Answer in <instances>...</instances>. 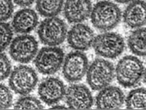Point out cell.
Here are the masks:
<instances>
[{
    "mask_svg": "<svg viewBox=\"0 0 146 110\" xmlns=\"http://www.w3.org/2000/svg\"><path fill=\"white\" fill-rule=\"evenodd\" d=\"M124 102V93L117 86H108L100 90L96 97V106L99 109H119Z\"/></svg>",
    "mask_w": 146,
    "mask_h": 110,
    "instance_id": "4fadbf2b",
    "label": "cell"
},
{
    "mask_svg": "<svg viewBox=\"0 0 146 110\" xmlns=\"http://www.w3.org/2000/svg\"><path fill=\"white\" fill-rule=\"evenodd\" d=\"M68 107L72 109H88L94 103L91 91L83 84L70 85L65 92Z\"/></svg>",
    "mask_w": 146,
    "mask_h": 110,
    "instance_id": "30bf717a",
    "label": "cell"
},
{
    "mask_svg": "<svg viewBox=\"0 0 146 110\" xmlns=\"http://www.w3.org/2000/svg\"><path fill=\"white\" fill-rule=\"evenodd\" d=\"M86 74L90 87L94 90H100L109 86L113 80L114 67L109 61L96 59L88 67Z\"/></svg>",
    "mask_w": 146,
    "mask_h": 110,
    "instance_id": "3957f363",
    "label": "cell"
},
{
    "mask_svg": "<svg viewBox=\"0 0 146 110\" xmlns=\"http://www.w3.org/2000/svg\"><path fill=\"white\" fill-rule=\"evenodd\" d=\"M13 28L9 24L0 22V52L10 46L13 39Z\"/></svg>",
    "mask_w": 146,
    "mask_h": 110,
    "instance_id": "44dd1931",
    "label": "cell"
},
{
    "mask_svg": "<svg viewBox=\"0 0 146 110\" xmlns=\"http://www.w3.org/2000/svg\"><path fill=\"white\" fill-rule=\"evenodd\" d=\"M63 3L64 0H36V10L42 16H56L62 9Z\"/></svg>",
    "mask_w": 146,
    "mask_h": 110,
    "instance_id": "ac0fdd59",
    "label": "cell"
},
{
    "mask_svg": "<svg viewBox=\"0 0 146 110\" xmlns=\"http://www.w3.org/2000/svg\"><path fill=\"white\" fill-rule=\"evenodd\" d=\"M65 85L61 80L54 77L44 79L38 88V94L40 99L48 105L58 103L65 97Z\"/></svg>",
    "mask_w": 146,
    "mask_h": 110,
    "instance_id": "7c38bea8",
    "label": "cell"
},
{
    "mask_svg": "<svg viewBox=\"0 0 146 110\" xmlns=\"http://www.w3.org/2000/svg\"><path fill=\"white\" fill-rule=\"evenodd\" d=\"M94 39V33L91 28L81 23L73 26L67 34V40L69 45L73 49L79 51L88 50L93 46Z\"/></svg>",
    "mask_w": 146,
    "mask_h": 110,
    "instance_id": "8fae6325",
    "label": "cell"
},
{
    "mask_svg": "<svg viewBox=\"0 0 146 110\" xmlns=\"http://www.w3.org/2000/svg\"><path fill=\"white\" fill-rule=\"evenodd\" d=\"M38 24V16L35 11L25 8L15 13L12 20V28L19 33H28Z\"/></svg>",
    "mask_w": 146,
    "mask_h": 110,
    "instance_id": "2e32d148",
    "label": "cell"
},
{
    "mask_svg": "<svg viewBox=\"0 0 146 110\" xmlns=\"http://www.w3.org/2000/svg\"><path fill=\"white\" fill-rule=\"evenodd\" d=\"M115 2H118V3L121 4H125V3H129V2H131L134 0H114Z\"/></svg>",
    "mask_w": 146,
    "mask_h": 110,
    "instance_id": "484cf974",
    "label": "cell"
},
{
    "mask_svg": "<svg viewBox=\"0 0 146 110\" xmlns=\"http://www.w3.org/2000/svg\"><path fill=\"white\" fill-rule=\"evenodd\" d=\"M125 24L131 28H139L146 24V2L134 0L127 6L123 13Z\"/></svg>",
    "mask_w": 146,
    "mask_h": 110,
    "instance_id": "9a60e30c",
    "label": "cell"
},
{
    "mask_svg": "<svg viewBox=\"0 0 146 110\" xmlns=\"http://www.w3.org/2000/svg\"><path fill=\"white\" fill-rule=\"evenodd\" d=\"M11 72V64L5 54L0 52V81L5 80Z\"/></svg>",
    "mask_w": 146,
    "mask_h": 110,
    "instance_id": "cb8c5ba5",
    "label": "cell"
},
{
    "mask_svg": "<svg viewBox=\"0 0 146 110\" xmlns=\"http://www.w3.org/2000/svg\"><path fill=\"white\" fill-rule=\"evenodd\" d=\"M43 105L37 98L23 96L17 100L14 105L15 109H43Z\"/></svg>",
    "mask_w": 146,
    "mask_h": 110,
    "instance_id": "ffe728a7",
    "label": "cell"
},
{
    "mask_svg": "<svg viewBox=\"0 0 146 110\" xmlns=\"http://www.w3.org/2000/svg\"><path fill=\"white\" fill-rule=\"evenodd\" d=\"M92 5L90 0H67L64 15L70 23H81L91 16Z\"/></svg>",
    "mask_w": 146,
    "mask_h": 110,
    "instance_id": "5bb4252c",
    "label": "cell"
},
{
    "mask_svg": "<svg viewBox=\"0 0 146 110\" xmlns=\"http://www.w3.org/2000/svg\"><path fill=\"white\" fill-rule=\"evenodd\" d=\"M37 33L43 44L56 46L65 41L67 36V26L64 21L58 17H48L41 22Z\"/></svg>",
    "mask_w": 146,
    "mask_h": 110,
    "instance_id": "277c9868",
    "label": "cell"
},
{
    "mask_svg": "<svg viewBox=\"0 0 146 110\" xmlns=\"http://www.w3.org/2000/svg\"><path fill=\"white\" fill-rule=\"evenodd\" d=\"M37 52L38 42L32 36H19L10 44L9 53L11 58L22 64L30 62L35 58Z\"/></svg>",
    "mask_w": 146,
    "mask_h": 110,
    "instance_id": "ba28073f",
    "label": "cell"
},
{
    "mask_svg": "<svg viewBox=\"0 0 146 110\" xmlns=\"http://www.w3.org/2000/svg\"><path fill=\"white\" fill-rule=\"evenodd\" d=\"M128 45L134 55L146 56V28H139L132 32L128 37Z\"/></svg>",
    "mask_w": 146,
    "mask_h": 110,
    "instance_id": "e0dca14e",
    "label": "cell"
},
{
    "mask_svg": "<svg viewBox=\"0 0 146 110\" xmlns=\"http://www.w3.org/2000/svg\"><path fill=\"white\" fill-rule=\"evenodd\" d=\"M121 16V11L117 5L108 1H101L93 7L91 20L96 29L107 31L117 26Z\"/></svg>",
    "mask_w": 146,
    "mask_h": 110,
    "instance_id": "7a4b0ae2",
    "label": "cell"
},
{
    "mask_svg": "<svg viewBox=\"0 0 146 110\" xmlns=\"http://www.w3.org/2000/svg\"><path fill=\"white\" fill-rule=\"evenodd\" d=\"M64 59V52L61 48L49 46L42 48L37 53L34 64L40 73L52 75L61 68Z\"/></svg>",
    "mask_w": 146,
    "mask_h": 110,
    "instance_id": "8992f818",
    "label": "cell"
},
{
    "mask_svg": "<svg viewBox=\"0 0 146 110\" xmlns=\"http://www.w3.org/2000/svg\"><path fill=\"white\" fill-rule=\"evenodd\" d=\"M145 72L143 62L133 55L123 57L117 64L115 74L119 84L124 87H133L137 86Z\"/></svg>",
    "mask_w": 146,
    "mask_h": 110,
    "instance_id": "6da1fadb",
    "label": "cell"
},
{
    "mask_svg": "<svg viewBox=\"0 0 146 110\" xmlns=\"http://www.w3.org/2000/svg\"><path fill=\"white\" fill-rule=\"evenodd\" d=\"M13 9L12 0H0V22L9 19L13 14Z\"/></svg>",
    "mask_w": 146,
    "mask_h": 110,
    "instance_id": "603a6c76",
    "label": "cell"
},
{
    "mask_svg": "<svg viewBox=\"0 0 146 110\" xmlns=\"http://www.w3.org/2000/svg\"><path fill=\"white\" fill-rule=\"evenodd\" d=\"M93 47L97 55L106 59H115L124 51L125 41L119 34L105 33L95 37Z\"/></svg>",
    "mask_w": 146,
    "mask_h": 110,
    "instance_id": "52a82bcc",
    "label": "cell"
},
{
    "mask_svg": "<svg viewBox=\"0 0 146 110\" xmlns=\"http://www.w3.org/2000/svg\"><path fill=\"white\" fill-rule=\"evenodd\" d=\"M52 109H66V108L63 107V106H55V107H53Z\"/></svg>",
    "mask_w": 146,
    "mask_h": 110,
    "instance_id": "4316f807",
    "label": "cell"
},
{
    "mask_svg": "<svg viewBox=\"0 0 146 110\" xmlns=\"http://www.w3.org/2000/svg\"><path fill=\"white\" fill-rule=\"evenodd\" d=\"M88 60L82 52H70L63 61V75L68 81L77 82L82 79L87 73Z\"/></svg>",
    "mask_w": 146,
    "mask_h": 110,
    "instance_id": "9c48e42d",
    "label": "cell"
},
{
    "mask_svg": "<svg viewBox=\"0 0 146 110\" xmlns=\"http://www.w3.org/2000/svg\"><path fill=\"white\" fill-rule=\"evenodd\" d=\"M143 78H144L145 83V84H146V69H145V70L144 75H143Z\"/></svg>",
    "mask_w": 146,
    "mask_h": 110,
    "instance_id": "83f0119b",
    "label": "cell"
},
{
    "mask_svg": "<svg viewBox=\"0 0 146 110\" xmlns=\"http://www.w3.org/2000/svg\"><path fill=\"white\" fill-rule=\"evenodd\" d=\"M125 101L126 108L128 109H146V89L131 90Z\"/></svg>",
    "mask_w": 146,
    "mask_h": 110,
    "instance_id": "d6986e66",
    "label": "cell"
},
{
    "mask_svg": "<svg viewBox=\"0 0 146 110\" xmlns=\"http://www.w3.org/2000/svg\"><path fill=\"white\" fill-rule=\"evenodd\" d=\"M14 2L21 7H27L31 5L35 0H13Z\"/></svg>",
    "mask_w": 146,
    "mask_h": 110,
    "instance_id": "d4e9b609",
    "label": "cell"
},
{
    "mask_svg": "<svg viewBox=\"0 0 146 110\" xmlns=\"http://www.w3.org/2000/svg\"><path fill=\"white\" fill-rule=\"evenodd\" d=\"M38 83L37 74L32 67L19 65L10 74V87L15 93L27 96L33 91Z\"/></svg>",
    "mask_w": 146,
    "mask_h": 110,
    "instance_id": "5b68a950",
    "label": "cell"
},
{
    "mask_svg": "<svg viewBox=\"0 0 146 110\" xmlns=\"http://www.w3.org/2000/svg\"><path fill=\"white\" fill-rule=\"evenodd\" d=\"M13 96L7 86L0 84V109H6L11 107Z\"/></svg>",
    "mask_w": 146,
    "mask_h": 110,
    "instance_id": "7402d4cb",
    "label": "cell"
}]
</instances>
